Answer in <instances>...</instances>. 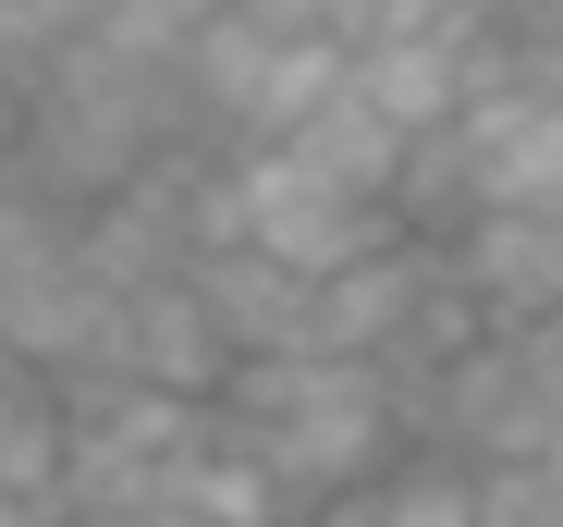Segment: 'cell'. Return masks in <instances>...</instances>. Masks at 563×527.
<instances>
[{
  "label": "cell",
  "mask_w": 563,
  "mask_h": 527,
  "mask_svg": "<svg viewBox=\"0 0 563 527\" xmlns=\"http://www.w3.org/2000/svg\"><path fill=\"white\" fill-rule=\"evenodd\" d=\"M99 369L159 381V393H209V381H221V331H209V307H197V295H184V271L123 283V295H111V356H99Z\"/></svg>",
  "instance_id": "cell-6"
},
{
  "label": "cell",
  "mask_w": 563,
  "mask_h": 527,
  "mask_svg": "<svg viewBox=\"0 0 563 527\" xmlns=\"http://www.w3.org/2000/svg\"><path fill=\"white\" fill-rule=\"evenodd\" d=\"M355 527H478V491H465V454L393 442V454H380V479L355 491Z\"/></svg>",
  "instance_id": "cell-9"
},
{
  "label": "cell",
  "mask_w": 563,
  "mask_h": 527,
  "mask_svg": "<svg viewBox=\"0 0 563 527\" xmlns=\"http://www.w3.org/2000/svg\"><path fill=\"white\" fill-rule=\"evenodd\" d=\"M465 491H478V527H563V466H551L539 442L465 466Z\"/></svg>",
  "instance_id": "cell-11"
},
{
  "label": "cell",
  "mask_w": 563,
  "mask_h": 527,
  "mask_svg": "<svg viewBox=\"0 0 563 527\" xmlns=\"http://www.w3.org/2000/svg\"><path fill=\"white\" fill-rule=\"evenodd\" d=\"M393 417H405V442L465 454V466H490V454H527V442H539V405H527V369H515L503 331H478V343H453L441 369L393 381Z\"/></svg>",
  "instance_id": "cell-3"
},
{
  "label": "cell",
  "mask_w": 563,
  "mask_h": 527,
  "mask_svg": "<svg viewBox=\"0 0 563 527\" xmlns=\"http://www.w3.org/2000/svg\"><path fill=\"white\" fill-rule=\"evenodd\" d=\"M0 527H62V515H37V503H13V491H0Z\"/></svg>",
  "instance_id": "cell-13"
},
{
  "label": "cell",
  "mask_w": 563,
  "mask_h": 527,
  "mask_svg": "<svg viewBox=\"0 0 563 527\" xmlns=\"http://www.w3.org/2000/svg\"><path fill=\"white\" fill-rule=\"evenodd\" d=\"M184 295L209 307L221 369H233V356H295V343H307V307H319V283H307V271H282V257L245 245V233H221V245L184 257Z\"/></svg>",
  "instance_id": "cell-4"
},
{
  "label": "cell",
  "mask_w": 563,
  "mask_h": 527,
  "mask_svg": "<svg viewBox=\"0 0 563 527\" xmlns=\"http://www.w3.org/2000/svg\"><path fill=\"white\" fill-rule=\"evenodd\" d=\"M172 135H197L184 123V86H172V62H147V50H123V37H99V25H74L62 50H37L25 62V111H13V160L37 172L49 197H111L123 172L147 160V147H172Z\"/></svg>",
  "instance_id": "cell-1"
},
{
  "label": "cell",
  "mask_w": 563,
  "mask_h": 527,
  "mask_svg": "<svg viewBox=\"0 0 563 527\" xmlns=\"http://www.w3.org/2000/svg\"><path fill=\"white\" fill-rule=\"evenodd\" d=\"M515 343V369H527V405H539V429L563 417V307L551 319H527V331H503Z\"/></svg>",
  "instance_id": "cell-12"
},
{
  "label": "cell",
  "mask_w": 563,
  "mask_h": 527,
  "mask_svg": "<svg viewBox=\"0 0 563 527\" xmlns=\"http://www.w3.org/2000/svg\"><path fill=\"white\" fill-rule=\"evenodd\" d=\"M343 74L380 99L405 135H429V123H453V99H465V37L453 25H405V37H355L343 50Z\"/></svg>",
  "instance_id": "cell-8"
},
{
  "label": "cell",
  "mask_w": 563,
  "mask_h": 527,
  "mask_svg": "<svg viewBox=\"0 0 563 527\" xmlns=\"http://www.w3.org/2000/svg\"><path fill=\"white\" fill-rule=\"evenodd\" d=\"M0 491L37 503V515H49V491H62V393H49V369H25V356H0Z\"/></svg>",
  "instance_id": "cell-10"
},
{
  "label": "cell",
  "mask_w": 563,
  "mask_h": 527,
  "mask_svg": "<svg viewBox=\"0 0 563 527\" xmlns=\"http://www.w3.org/2000/svg\"><path fill=\"white\" fill-rule=\"evenodd\" d=\"M269 147H282V160H307V172H331V185H355V197H380V185H393V160H405V123L367 99L355 74H331V86H319V99L282 123Z\"/></svg>",
  "instance_id": "cell-7"
},
{
  "label": "cell",
  "mask_w": 563,
  "mask_h": 527,
  "mask_svg": "<svg viewBox=\"0 0 563 527\" xmlns=\"http://www.w3.org/2000/svg\"><path fill=\"white\" fill-rule=\"evenodd\" d=\"M453 257H465V295H478L490 331H527L563 307V209H478L453 233Z\"/></svg>",
  "instance_id": "cell-5"
},
{
  "label": "cell",
  "mask_w": 563,
  "mask_h": 527,
  "mask_svg": "<svg viewBox=\"0 0 563 527\" xmlns=\"http://www.w3.org/2000/svg\"><path fill=\"white\" fill-rule=\"evenodd\" d=\"M233 185H245V209H233V233L245 245H269L282 271H343V257H367L393 233V209L380 197H355V185H331V172H307V160H282L269 135L257 147H233Z\"/></svg>",
  "instance_id": "cell-2"
}]
</instances>
